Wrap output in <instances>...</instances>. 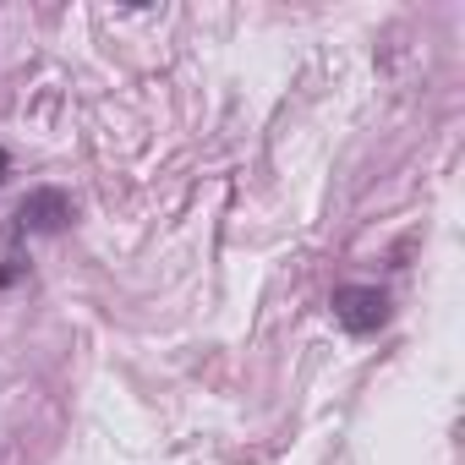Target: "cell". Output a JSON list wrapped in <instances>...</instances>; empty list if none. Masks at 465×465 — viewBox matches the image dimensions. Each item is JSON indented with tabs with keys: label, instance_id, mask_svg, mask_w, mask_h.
<instances>
[{
	"label": "cell",
	"instance_id": "cell-4",
	"mask_svg": "<svg viewBox=\"0 0 465 465\" xmlns=\"http://www.w3.org/2000/svg\"><path fill=\"white\" fill-rule=\"evenodd\" d=\"M6 164H12V153H6V148H0V181H6Z\"/></svg>",
	"mask_w": 465,
	"mask_h": 465
},
{
	"label": "cell",
	"instance_id": "cell-2",
	"mask_svg": "<svg viewBox=\"0 0 465 465\" xmlns=\"http://www.w3.org/2000/svg\"><path fill=\"white\" fill-rule=\"evenodd\" d=\"M72 224V197L61 186H39L17 208V236H61Z\"/></svg>",
	"mask_w": 465,
	"mask_h": 465
},
{
	"label": "cell",
	"instance_id": "cell-3",
	"mask_svg": "<svg viewBox=\"0 0 465 465\" xmlns=\"http://www.w3.org/2000/svg\"><path fill=\"white\" fill-rule=\"evenodd\" d=\"M17 274H23V263H17V258H12V263H6V269H0V285H12V280H17Z\"/></svg>",
	"mask_w": 465,
	"mask_h": 465
},
{
	"label": "cell",
	"instance_id": "cell-1",
	"mask_svg": "<svg viewBox=\"0 0 465 465\" xmlns=\"http://www.w3.org/2000/svg\"><path fill=\"white\" fill-rule=\"evenodd\" d=\"M329 307H334V318H340L345 334H378L389 323V296L378 285H340L329 296Z\"/></svg>",
	"mask_w": 465,
	"mask_h": 465
}]
</instances>
